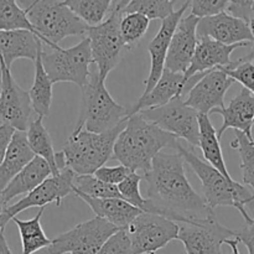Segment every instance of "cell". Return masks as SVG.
Masks as SVG:
<instances>
[{
	"label": "cell",
	"instance_id": "obj_9",
	"mask_svg": "<svg viewBox=\"0 0 254 254\" xmlns=\"http://www.w3.org/2000/svg\"><path fill=\"white\" fill-rule=\"evenodd\" d=\"M118 230L108 221L96 216L55 237L45 254H97Z\"/></svg>",
	"mask_w": 254,
	"mask_h": 254
},
{
	"label": "cell",
	"instance_id": "obj_29",
	"mask_svg": "<svg viewBox=\"0 0 254 254\" xmlns=\"http://www.w3.org/2000/svg\"><path fill=\"white\" fill-rule=\"evenodd\" d=\"M42 119L44 118H41V117H36L34 121H31L26 130L27 141H29L30 148L34 151L35 155L45 159L51 166L54 175H59L60 170L59 166H57L54 144H52V139L49 131L42 123Z\"/></svg>",
	"mask_w": 254,
	"mask_h": 254
},
{
	"label": "cell",
	"instance_id": "obj_17",
	"mask_svg": "<svg viewBox=\"0 0 254 254\" xmlns=\"http://www.w3.org/2000/svg\"><path fill=\"white\" fill-rule=\"evenodd\" d=\"M197 37H208L225 45L253 42L250 22L233 16L227 11L200 19L197 25Z\"/></svg>",
	"mask_w": 254,
	"mask_h": 254
},
{
	"label": "cell",
	"instance_id": "obj_18",
	"mask_svg": "<svg viewBox=\"0 0 254 254\" xmlns=\"http://www.w3.org/2000/svg\"><path fill=\"white\" fill-rule=\"evenodd\" d=\"M198 21L200 17L190 14L179 22L169 47L165 68L179 73L188 72L197 47Z\"/></svg>",
	"mask_w": 254,
	"mask_h": 254
},
{
	"label": "cell",
	"instance_id": "obj_35",
	"mask_svg": "<svg viewBox=\"0 0 254 254\" xmlns=\"http://www.w3.org/2000/svg\"><path fill=\"white\" fill-rule=\"evenodd\" d=\"M141 179H143V176L139 175L138 173H131L123 183L118 185L119 192H121L123 200L138 207L143 212L156 213L155 205L140 193L139 188H140Z\"/></svg>",
	"mask_w": 254,
	"mask_h": 254
},
{
	"label": "cell",
	"instance_id": "obj_25",
	"mask_svg": "<svg viewBox=\"0 0 254 254\" xmlns=\"http://www.w3.org/2000/svg\"><path fill=\"white\" fill-rule=\"evenodd\" d=\"M35 156L27 141L26 131L15 130L4 160L0 164V191L4 190Z\"/></svg>",
	"mask_w": 254,
	"mask_h": 254
},
{
	"label": "cell",
	"instance_id": "obj_15",
	"mask_svg": "<svg viewBox=\"0 0 254 254\" xmlns=\"http://www.w3.org/2000/svg\"><path fill=\"white\" fill-rule=\"evenodd\" d=\"M233 82L235 79L226 73L223 67H216L203 74L184 101L198 114L208 116L215 109L225 108V96Z\"/></svg>",
	"mask_w": 254,
	"mask_h": 254
},
{
	"label": "cell",
	"instance_id": "obj_42",
	"mask_svg": "<svg viewBox=\"0 0 254 254\" xmlns=\"http://www.w3.org/2000/svg\"><path fill=\"white\" fill-rule=\"evenodd\" d=\"M15 133V129L7 124H1L0 126V164L2 163L6 154L7 148L11 143L12 135Z\"/></svg>",
	"mask_w": 254,
	"mask_h": 254
},
{
	"label": "cell",
	"instance_id": "obj_21",
	"mask_svg": "<svg viewBox=\"0 0 254 254\" xmlns=\"http://www.w3.org/2000/svg\"><path fill=\"white\" fill-rule=\"evenodd\" d=\"M212 113L222 116V126L217 130L220 139L227 129H235L245 133L251 140H254L252 135L254 126V94L248 89L242 88L227 107L215 109Z\"/></svg>",
	"mask_w": 254,
	"mask_h": 254
},
{
	"label": "cell",
	"instance_id": "obj_10",
	"mask_svg": "<svg viewBox=\"0 0 254 254\" xmlns=\"http://www.w3.org/2000/svg\"><path fill=\"white\" fill-rule=\"evenodd\" d=\"M139 113L163 130L185 140L191 148L200 145V114L185 103L184 97H178L164 106L144 109Z\"/></svg>",
	"mask_w": 254,
	"mask_h": 254
},
{
	"label": "cell",
	"instance_id": "obj_31",
	"mask_svg": "<svg viewBox=\"0 0 254 254\" xmlns=\"http://www.w3.org/2000/svg\"><path fill=\"white\" fill-rule=\"evenodd\" d=\"M12 30H29L37 36L26 11L17 0H0V31Z\"/></svg>",
	"mask_w": 254,
	"mask_h": 254
},
{
	"label": "cell",
	"instance_id": "obj_47",
	"mask_svg": "<svg viewBox=\"0 0 254 254\" xmlns=\"http://www.w3.org/2000/svg\"><path fill=\"white\" fill-rule=\"evenodd\" d=\"M6 207V205L4 203V201H2V197H1V192H0V215L2 213V211H4V208Z\"/></svg>",
	"mask_w": 254,
	"mask_h": 254
},
{
	"label": "cell",
	"instance_id": "obj_44",
	"mask_svg": "<svg viewBox=\"0 0 254 254\" xmlns=\"http://www.w3.org/2000/svg\"><path fill=\"white\" fill-rule=\"evenodd\" d=\"M0 254H12L4 236V230H0Z\"/></svg>",
	"mask_w": 254,
	"mask_h": 254
},
{
	"label": "cell",
	"instance_id": "obj_14",
	"mask_svg": "<svg viewBox=\"0 0 254 254\" xmlns=\"http://www.w3.org/2000/svg\"><path fill=\"white\" fill-rule=\"evenodd\" d=\"M1 72V99H0V119L2 124L12 127L15 130L26 131L31 123L34 112L29 92L17 84L11 74V69L5 66L0 56Z\"/></svg>",
	"mask_w": 254,
	"mask_h": 254
},
{
	"label": "cell",
	"instance_id": "obj_5",
	"mask_svg": "<svg viewBox=\"0 0 254 254\" xmlns=\"http://www.w3.org/2000/svg\"><path fill=\"white\" fill-rule=\"evenodd\" d=\"M25 11L37 37L50 49H60V42L69 36H84L88 25L82 21L64 0H31Z\"/></svg>",
	"mask_w": 254,
	"mask_h": 254
},
{
	"label": "cell",
	"instance_id": "obj_22",
	"mask_svg": "<svg viewBox=\"0 0 254 254\" xmlns=\"http://www.w3.org/2000/svg\"><path fill=\"white\" fill-rule=\"evenodd\" d=\"M73 193L84 201L96 216L108 221L119 230L128 227L139 215L143 213V211L123 198H93L76 190H73Z\"/></svg>",
	"mask_w": 254,
	"mask_h": 254
},
{
	"label": "cell",
	"instance_id": "obj_26",
	"mask_svg": "<svg viewBox=\"0 0 254 254\" xmlns=\"http://www.w3.org/2000/svg\"><path fill=\"white\" fill-rule=\"evenodd\" d=\"M42 44L40 45L39 52H37V57L35 60V77L34 83H32L31 88H30L29 94L31 98L32 108L36 113L37 117L49 116L50 108L52 104V81L50 79L49 74H47L46 69L44 67V62H42Z\"/></svg>",
	"mask_w": 254,
	"mask_h": 254
},
{
	"label": "cell",
	"instance_id": "obj_45",
	"mask_svg": "<svg viewBox=\"0 0 254 254\" xmlns=\"http://www.w3.org/2000/svg\"><path fill=\"white\" fill-rule=\"evenodd\" d=\"M240 240L238 238H231V240L226 241L225 245L230 246L231 250H232V254H241L240 250H238V245H240Z\"/></svg>",
	"mask_w": 254,
	"mask_h": 254
},
{
	"label": "cell",
	"instance_id": "obj_40",
	"mask_svg": "<svg viewBox=\"0 0 254 254\" xmlns=\"http://www.w3.org/2000/svg\"><path fill=\"white\" fill-rule=\"evenodd\" d=\"M131 171L130 169H128L124 165H118V166H102L99 168L96 173L93 174L97 179L104 181L107 184H111V185L118 186L119 184L123 183L129 175H130Z\"/></svg>",
	"mask_w": 254,
	"mask_h": 254
},
{
	"label": "cell",
	"instance_id": "obj_11",
	"mask_svg": "<svg viewBox=\"0 0 254 254\" xmlns=\"http://www.w3.org/2000/svg\"><path fill=\"white\" fill-rule=\"evenodd\" d=\"M126 230L134 254H154L178 240L180 226L161 215L143 212Z\"/></svg>",
	"mask_w": 254,
	"mask_h": 254
},
{
	"label": "cell",
	"instance_id": "obj_49",
	"mask_svg": "<svg viewBox=\"0 0 254 254\" xmlns=\"http://www.w3.org/2000/svg\"><path fill=\"white\" fill-rule=\"evenodd\" d=\"M252 15H253V17H254V2H253V5H252Z\"/></svg>",
	"mask_w": 254,
	"mask_h": 254
},
{
	"label": "cell",
	"instance_id": "obj_1",
	"mask_svg": "<svg viewBox=\"0 0 254 254\" xmlns=\"http://www.w3.org/2000/svg\"><path fill=\"white\" fill-rule=\"evenodd\" d=\"M143 179L146 198L155 205L156 215L178 223H193L215 212L189 183L185 160L178 151L159 153Z\"/></svg>",
	"mask_w": 254,
	"mask_h": 254
},
{
	"label": "cell",
	"instance_id": "obj_48",
	"mask_svg": "<svg viewBox=\"0 0 254 254\" xmlns=\"http://www.w3.org/2000/svg\"><path fill=\"white\" fill-rule=\"evenodd\" d=\"M0 99H1V72H0Z\"/></svg>",
	"mask_w": 254,
	"mask_h": 254
},
{
	"label": "cell",
	"instance_id": "obj_8",
	"mask_svg": "<svg viewBox=\"0 0 254 254\" xmlns=\"http://www.w3.org/2000/svg\"><path fill=\"white\" fill-rule=\"evenodd\" d=\"M122 17L123 14L113 9L103 22L89 26L86 35L91 42L93 62L104 81L109 72L118 66L124 52L129 50L121 32Z\"/></svg>",
	"mask_w": 254,
	"mask_h": 254
},
{
	"label": "cell",
	"instance_id": "obj_37",
	"mask_svg": "<svg viewBox=\"0 0 254 254\" xmlns=\"http://www.w3.org/2000/svg\"><path fill=\"white\" fill-rule=\"evenodd\" d=\"M226 73L241 83L243 88L254 94V62H240L238 60L231 62L230 66L223 67Z\"/></svg>",
	"mask_w": 254,
	"mask_h": 254
},
{
	"label": "cell",
	"instance_id": "obj_30",
	"mask_svg": "<svg viewBox=\"0 0 254 254\" xmlns=\"http://www.w3.org/2000/svg\"><path fill=\"white\" fill-rule=\"evenodd\" d=\"M64 2L88 26H96L106 20L116 0H64Z\"/></svg>",
	"mask_w": 254,
	"mask_h": 254
},
{
	"label": "cell",
	"instance_id": "obj_16",
	"mask_svg": "<svg viewBox=\"0 0 254 254\" xmlns=\"http://www.w3.org/2000/svg\"><path fill=\"white\" fill-rule=\"evenodd\" d=\"M189 6H190V2H184L181 7L174 11L170 16L164 19L161 21V26L158 34L149 42L148 51L150 55V72H149L148 78L145 79V89H144L143 94H148L160 79L161 74L165 69L166 57H168L171 39H173L179 22L181 21Z\"/></svg>",
	"mask_w": 254,
	"mask_h": 254
},
{
	"label": "cell",
	"instance_id": "obj_39",
	"mask_svg": "<svg viewBox=\"0 0 254 254\" xmlns=\"http://www.w3.org/2000/svg\"><path fill=\"white\" fill-rule=\"evenodd\" d=\"M191 6V14L202 17L213 16L226 11L230 5V0H188Z\"/></svg>",
	"mask_w": 254,
	"mask_h": 254
},
{
	"label": "cell",
	"instance_id": "obj_13",
	"mask_svg": "<svg viewBox=\"0 0 254 254\" xmlns=\"http://www.w3.org/2000/svg\"><path fill=\"white\" fill-rule=\"evenodd\" d=\"M178 240L185 247L186 254H222L226 241L236 238V232L221 225L215 212L193 223H179Z\"/></svg>",
	"mask_w": 254,
	"mask_h": 254
},
{
	"label": "cell",
	"instance_id": "obj_33",
	"mask_svg": "<svg viewBox=\"0 0 254 254\" xmlns=\"http://www.w3.org/2000/svg\"><path fill=\"white\" fill-rule=\"evenodd\" d=\"M73 190L93 198H123L118 186L111 185L94 175H76Z\"/></svg>",
	"mask_w": 254,
	"mask_h": 254
},
{
	"label": "cell",
	"instance_id": "obj_36",
	"mask_svg": "<svg viewBox=\"0 0 254 254\" xmlns=\"http://www.w3.org/2000/svg\"><path fill=\"white\" fill-rule=\"evenodd\" d=\"M150 20L138 12L124 14L121 21V32L129 49L138 44L149 29Z\"/></svg>",
	"mask_w": 254,
	"mask_h": 254
},
{
	"label": "cell",
	"instance_id": "obj_28",
	"mask_svg": "<svg viewBox=\"0 0 254 254\" xmlns=\"http://www.w3.org/2000/svg\"><path fill=\"white\" fill-rule=\"evenodd\" d=\"M45 207H41L31 220H19L17 217L12 218L15 225L19 230L20 240H21L22 254H34L39 251L46 250L52 243L41 226V217L44 215Z\"/></svg>",
	"mask_w": 254,
	"mask_h": 254
},
{
	"label": "cell",
	"instance_id": "obj_6",
	"mask_svg": "<svg viewBox=\"0 0 254 254\" xmlns=\"http://www.w3.org/2000/svg\"><path fill=\"white\" fill-rule=\"evenodd\" d=\"M81 89V112L73 130L86 129L93 133H104L129 118V109L114 101L97 68L91 72L88 83Z\"/></svg>",
	"mask_w": 254,
	"mask_h": 254
},
{
	"label": "cell",
	"instance_id": "obj_3",
	"mask_svg": "<svg viewBox=\"0 0 254 254\" xmlns=\"http://www.w3.org/2000/svg\"><path fill=\"white\" fill-rule=\"evenodd\" d=\"M181 154L185 163L192 169L201 181L203 191V198L208 207L215 210L218 206H228L237 208L238 212L245 218L246 223H252L254 218L250 216L247 206L254 210V192L243 184L237 183L232 179L226 178L211 164L202 161L195 153L193 148H185L179 141L175 149Z\"/></svg>",
	"mask_w": 254,
	"mask_h": 254
},
{
	"label": "cell",
	"instance_id": "obj_12",
	"mask_svg": "<svg viewBox=\"0 0 254 254\" xmlns=\"http://www.w3.org/2000/svg\"><path fill=\"white\" fill-rule=\"evenodd\" d=\"M74 178L76 174L71 169H64L59 175H52L46 179L41 185L37 186L35 190L27 193L16 203L6 206L0 215V230H5L9 221L27 208H41L52 202L56 203L57 206H61L62 200L66 196L73 193Z\"/></svg>",
	"mask_w": 254,
	"mask_h": 254
},
{
	"label": "cell",
	"instance_id": "obj_50",
	"mask_svg": "<svg viewBox=\"0 0 254 254\" xmlns=\"http://www.w3.org/2000/svg\"><path fill=\"white\" fill-rule=\"evenodd\" d=\"M171 1H173V0H171Z\"/></svg>",
	"mask_w": 254,
	"mask_h": 254
},
{
	"label": "cell",
	"instance_id": "obj_27",
	"mask_svg": "<svg viewBox=\"0 0 254 254\" xmlns=\"http://www.w3.org/2000/svg\"><path fill=\"white\" fill-rule=\"evenodd\" d=\"M198 123H200V145H198V148L202 150L203 158L213 168L217 169L222 175L232 180L227 170V166H226L217 130L211 123L210 117L207 114H200L198 116Z\"/></svg>",
	"mask_w": 254,
	"mask_h": 254
},
{
	"label": "cell",
	"instance_id": "obj_41",
	"mask_svg": "<svg viewBox=\"0 0 254 254\" xmlns=\"http://www.w3.org/2000/svg\"><path fill=\"white\" fill-rule=\"evenodd\" d=\"M236 238L246 246L248 254H254V221L252 223H246L245 227L235 231Z\"/></svg>",
	"mask_w": 254,
	"mask_h": 254
},
{
	"label": "cell",
	"instance_id": "obj_7",
	"mask_svg": "<svg viewBox=\"0 0 254 254\" xmlns=\"http://www.w3.org/2000/svg\"><path fill=\"white\" fill-rule=\"evenodd\" d=\"M50 50V52L42 51V62L52 83L71 82L83 88L89 81V66L93 62L88 37H83L81 42L68 49Z\"/></svg>",
	"mask_w": 254,
	"mask_h": 254
},
{
	"label": "cell",
	"instance_id": "obj_19",
	"mask_svg": "<svg viewBox=\"0 0 254 254\" xmlns=\"http://www.w3.org/2000/svg\"><path fill=\"white\" fill-rule=\"evenodd\" d=\"M252 45V42H240L235 45H225L215 41L208 37L198 39L195 55L191 61L190 67L185 73L186 78L195 76L197 73L207 72L216 67H227L231 64V55L240 47Z\"/></svg>",
	"mask_w": 254,
	"mask_h": 254
},
{
	"label": "cell",
	"instance_id": "obj_43",
	"mask_svg": "<svg viewBox=\"0 0 254 254\" xmlns=\"http://www.w3.org/2000/svg\"><path fill=\"white\" fill-rule=\"evenodd\" d=\"M250 25H251V30H252V34H253L252 50H251L250 54L246 55L245 57H242V59H238V61H240V62H254V17L252 20H251Z\"/></svg>",
	"mask_w": 254,
	"mask_h": 254
},
{
	"label": "cell",
	"instance_id": "obj_4",
	"mask_svg": "<svg viewBox=\"0 0 254 254\" xmlns=\"http://www.w3.org/2000/svg\"><path fill=\"white\" fill-rule=\"evenodd\" d=\"M127 122L128 118L104 133H93L86 129L72 131L61 150L66 168L76 175H93L113 156L116 141Z\"/></svg>",
	"mask_w": 254,
	"mask_h": 254
},
{
	"label": "cell",
	"instance_id": "obj_46",
	"mask_svg": "<svg viewBox=\"0 0 254 254\" xmlns=\"http://www.w3.org/2000/svg\"><path fill=\"white\" fill-rule=\"evenodd\" d=\"M129 1H130V0H116V2H114V5H113V9L118 10V11L122 12V10H123L124 7L128 5Z\"/></svg>",
	"mask_w": 254,
	"mask_h": 254
},
{
	"label": "cell",
	"instance_id": "obj_24",
	"mask_svg": "<svg viewBox=\"0 0 254 254\" xmlns=\"http://www.w3.org/2000/svg\"><path fill=\"white\" fill-rule=\"evenodd\" d=\"M54 175L51 166L49 165L45 159L40 156H35L14 179L9 183V185L1 192L2 201L7 206V202L11 201L19 195L31 192L32 190L41 185L46 179Z\"/></svg>",
	"mask_w": 254,
	"mask_h": 254
},
{
	"label": "cell",
	"instance_id": "obj_32",
	"mask_svg": "<svg viewBox=\"0 0 254 254\" xmlns=\"http://www.w3.org/2000/svg\"><path fill=\"white\" fill-rule=\"evenodd\" d=\"M231 146L240 154L243 185L250 186L254 192V140H251L242 131L236 130Z\"/></svg>",
	"mask_w": 254,
	"mask_h": 254
},
{
	"label": "cell",
	"instance_id": "obj_20",
	"mask_svg": "<svg viewBox=\"0 0 254 254\" xmlns=\"http://www.w3.org/2000/svg\"><path fill=\"white\" fill-rule=\"evenodd\" d=\"M188 81L185 73H179L165 68L156 86L148 94H143L133 108L129 109V116L139 113L144 109L164 106L178 97L185 98L188 94Z\"/></svg>",
	"mask_w": 254,
	"mask_h": 254
},
{
	"label": "cell",
	"instance_id": "obj_34",
	"mask_svg": "<svg viewBox=\"0 0 254 254\" xmlns=\"http://www.w3.org/2000/svg\"><path fill=\"white\" fill-rule=\"evenodd\" d=\"M174 11L175 10L171 0H130L122 10V14L138 12L148 17L149 20L159 19L163 21Z\"/></svg>",
	"mask_w": 254,
	"mask_h": 254
},
{
	"label": "cell",
	"instance_id": "obj_38",
	"mask_svg": "<svg viewBox=\"0 0 254 254\" xmlns=\"http://www.w3.org/2000/svg\"><path fill=\"white\" fill-rule=\"evenodd\" d=\"M97 254H134L131 241L126 228L118 230L111 236Z\"/></svg>",
	"mask_w": 254,
	"mask_h": 254
},
{
	"label": "cell",
	"instance_id": "obj_23",
	"mask_svg": "<svg viewBox=\"0 0 254 254\" xmlns=\"http://www.w3.org/2000/svg\"><path fill=\"white\" fill-rule=\"evenodd\" d=\"M41 44L44 42L29 30L0 31V56L5 66L10 69L12 62L19 59H27L35 62Z\"/></svg>",
	"mask_w": 254,
	"mask_h": 254
},
{
	"label": "cell",
	"instance_id": "obj_51",
	"mask_svg": "<svg viewBox=\"0 0 254 254\" xmlns=\"http://www.w3.org/2000/svg\"><path fill=\"white\" fill-rule=\"evenodd\" d=\"M154 254H155V253H154Z\"/></svg>",
	"mask_w": 254,
	"mask_h": 254
},
{
	"label": "cell",
	"instance_id": "obj_2",
	"mask_svg": "<svg viewBox=\"0 0 254 254\" xmlns=\"http://www.w3.org/2000/svg\"><path fill=\"white\" fill-rule=\"evenodd\" d=\"M179 138L146 121L140 113L129 116L126 128L119 134L113 156L134 173L143 175L151 168L154 158L163 149H174Z\"/></svg>",
	"mask_w": 254,
	"mask_h": 254
}]
</instances>
